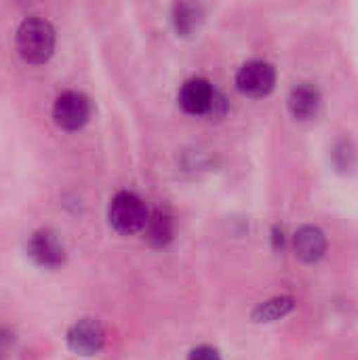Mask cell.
<instances>
[{
    "instance_id": "6da1fadb",
    "label": "cell",
    "mask_w": 358,
    "mask_h": 360,
    "mask_svg": "<svg viewBox=\"0 0 358 360\" xmlns=\"http://www.w3.org/2000/svg\"><path fill=\"white\" fill-rule=\"evenodd\" d=\"M177 101L186 114L192 116H207V118H222L228 110L226 97L200 76L186 80L177 93Z\"/></svg>"
},
{
    "instance_id": "7a4b0ae2",
    "label": "cell",
    "mask_w": 358,
    "mask_h": 360,
    "mask_svg": "<svg viewBox=\"0 0 358 360\" xmlns=\"http://www.w3.org/2000/svg\"><path fill=\"white\" fill-rule=\"evenodd\" d=\"M55 49V30L44 17H27L17 30V51L30 63H42Z\"/></svg>"
},
{
    "instance_id": "3957f363",
    "label": "cell",
    "mask_w": 358,
    "mask_h": 360,
    "mask_svg": "<svg viewBox=\"0 0 358 360\" xmlns=\"http://www.w3.org/2000/svg\"><path fill=\"white\" fill-rule=\"evenodd\" d=\"M110 224L120 234H135L146 230L150 213L146 202L133 192H118L108 209Z\"/></svg>"
},
{
    "instance_id": "277c9868",
    "label": "cell",
    "mask_w": 358,
    "mask_h": 360,
    "mask_svg": "<svg viewBox=\"0 0 358 360\" xmlns=\"http://www.w3.org/2000/svg\"><path fill=\"white\" fill-rule=\"evenodd\" d=\"M274 84H276V70L272 63L262 59L247 61L236 74L238 91L249 97H264L274 89Z\"/></svg>"
},
{
    "instance_id": "5b68a950",
    "label": "cell",
    "mask_w": 358,
    "mask_h": 360,
    "mask_svg": "<svg viewBox=\"0 0 358 360\" xmlns=\"http://www.w3.org/2000/svg\"><path fill=\"white\" fill-rule=\"evenodd\" d=\"M89 116H91V101L87 95L78 91H65L53 103V118L65 131H76L84 127Z\"/></svg>"
},
{
    "instance_id": "8992f818",
    "label": "cell",
    "mask_w": 358,
    "mask_h": 360,
    "mask_svg": "<svg viewBox=\"0 0 358 360\" xmlns=\"http://www.w3.org/2000/svg\"><path fill=\"white\" fill-rule=\"evenodd\" d=\"M27 253L38 266L44 268H57L63 264L65 257L63 243L53 230H38L36 234H32L27 243Z\"/></svg>"
},
{
    "instance_id": "52a82bcc",
    "label": "cell",
    "mask_w": 358,
    "mask_h": 360,
    "mask_svg": "<svg viewBox=\"0 0 358 360\" xmlns=\"http://www.w3.org/2000/svg\"><path fill=\"white\" fill-rule=\"evenodd\" d=\"M68 344L74 352L82 356H93L97 354L103 344H106V331L99 321L95 319H82L78 321L70 333H68Z\"/></svg>"
},
{
    "instance_id": "ba28073f",
    "label": "cell",
    "mask_w": 358,
    "mask_h": 360,
    "mask_svg": "<svg viewBox=\"0 0 358 360\" xmlns=\"http://www.w3.org/2000/svg\"><path fill=\"white\" fill-rule=\"evenodd\" d=\"M293 247H295V255L302 262L314 264V262H319L325 255L327 238H325L321 228H317V226H302L295 232V236H293Z\"/></svg>"
},
{
    "instance_id": "9c48e42d",
    "label": "cell",
    "mask_w": 358,
    "mask_h": 360,
    "mask_svg": "<svg viewBox=\"0 0 358 360\" xmlns=\"http://www.w3.org/2000/svg\"><path fill=\"white\" fill-rule=\"evenodd\" d=\"M321 108V93L314 84L302 82L291 89L289 93V112L298 120H310L319 114Z\"/></svg>"
},
{
    "instance_id": "30bf717a",
    "label": "cell",
    "mask_w": 358,
    "mask_h": 360,
    "mask_svg": "<svg viewBox=\"0 0 358 360\" xmlns=\"http://www.w3.org/2000/svg\"><path fill=\"white\" fill-rule=\"evenodd\" d=\"M291 310H293V297L283 295V297H272V300L260 304L251 316L255 323H276V321L285 319Z\"/></svg>"
},
{
    "instance_id": "8fae6325",
    "label": "cell",
    "mask_w": 358,
    "mask_h": 360,
    "mask_svg": "<svg viewBox=\"0 0 358 360\" xmlns=\"http://www.w3.org/2000/svg\"><path fill=\"white\" fill-rule=\"evenodd\" d=\"M146 232H148V240L152 245H158V247L167 245L173 238V217L165 211H156L148 219Z\"/></svg>"
},
{
    "instance_id": "7c38bea8",
    "label": "cell",
    "mask_w": 358,
    "mask_h": 360,
    "mask_svg": "<svg viewBox=\"0 0 358 360\" xmlns=\"http://www.w3.org/2000/svg\"><path fill=\"white\" fill-rule=\"evenodd\" d=\"M200 21V11L192 4H175L173 8V23L179 34H190Z\"/></svg>"
},
{
    "instance_id": "4fadbf2b",
    "label": "cell",
    "mask_w": 358,
    "mask_h": 360,
    "mask_svg": "<svg viewBox=\"0 0 358 360\" xmlns=\"http://www.w3.org/2000/svg\"><path fill=\"white\" fill-rule=\"evenodd\" d=\"M188 360H222V356L213 346H198L190 352Z\"/></svg>"
}]
</instances>
